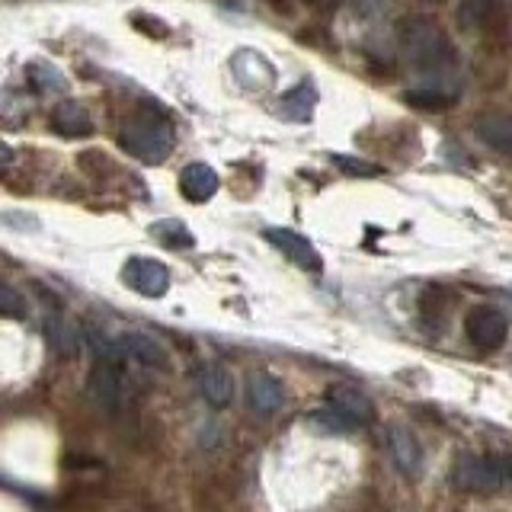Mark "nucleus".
I'll list each match as a JSON object with an SVG mask.
<instances>
[{
    "instance_id": "nucleus-1",
    "label": "nucleus",
    "mask_w": 512,
    "mask_h": 512,
    "mask_svg": "<svg viewBox=\"0 0 512 512\" xmlns=\"http://www.w3.org/2000/svg\"><path fill=\"white\" fill-rule=\"evenodd\" d=\"M122 148L138 157L141 164H164L173 154V128L157 116H141L125 125Z\"/></svg>"
},
{
    "instance_id": "nucleus-2",
    "label": "nucleus",
    "mask_w": 512,
    "mask_h": 512,
    "mask_svg": "<svg viewBox=\"0 0 512 512\" xmlns=\"http://www.w3.org/2000/svg\"><path fill=\"white\" fill-rule=\"evenodd\" d=\"M400 45H404V52L413 58V64H420V68H442V64L455 58L445 32L432 20H426V16H416V20L404 23V29H400Z\"/></svg>"
},
{
    "instance_id": "nucleus-3",
    "label": "nucleus",
    "mask_w": 512,
    "mask_h": 512,
    "mask_svg": "<svg viewBox=\"0 0 512 512\" xmlns=\"http://www.w3.org/2000/svg\"><path fill=\"white\" fill-rule=\"evenodd\" d=\"M455 487L468 493H496L509 487L503 458H484V455H464L455 464Z\"/></svg>"
},
{
    "instance_id": "nucleus-4",
    "label": "nucleus",
    "mask_w": 512,
    "mask_h": 512,
    "mask_svg": "<svg viewBox=\"0 0 512 512\" xmlns=\"http://www.w3.org/2000/svg\"><path fill=\"white\" fill-rule=\"evenodd\" d=\"M122 282L141 298H164L170 292V269L151 256H132L122 266Z\"/></svg>"
},
{
    "instance_id": "nucleus-5",
    "label": "nucleus",
    "mask_w": 512,
    "mask_h": 512,
    "mask_svg": "<svg viewBox=\"0 0 512 512\" xmlns=\"http://www.w3.org/2000/svg\"><path fill=\"white\" fill-rule=\"evenodd\" d=\"M464 333L477 349H500L509 336V320L496 308H474L464 320Z\"/></svg>"
},
{
    "instance_id": "nucleus-6",
    "label": "nucleus",
    "mask_w": 512,
    "mask_h": 512,
    "mask_svg": "<svg viewBox=\"0 0 512 512\" xmlns=\"http://www.w3.org/2000/svg\"><path fill=\"white\" fill-rule=\"evenodd\" d=\"M119 346L125 352V359H132L144 368H157V372H167L170 368V352L167 346L157 340V336L144 333V330H128L119 336Z\"/></svg>"
},
{
    "instance_id": "nucleus-7",
    "label": "nucleus",
    "mask_w": 512,
    "mask_h": 512,
    "mask_svg": "<svg viewBox=\"0 0 512 512\" xmlns=\"http://www.w3.org/2000/svg\"><path fill=\"white\" fill-rule=\"evenodd\" d=\"M388 445H391L397 471L404 477H420L423 448H420V439H416V432L410 426H404V423H391L388 426Z\"/></svg>"
},
{
    "instance_id": "nucleus-8",
    "label": "nucleus",
    "mask_w": 512,
    "mask_h": 512,
    "mask_svg": "<svg viewBox=\"0 0 512 512\" xmlns=\"http://www.w3.org/2000/svg\"><path fill=\"white\" fill-rule=\"evenodd\" d=\"M87 391L106 413H119L122 410L125 384H122V372L116 365H103V362L96 365L90 372V378H87Z\"/></svg>"
},
{
    "instance_id": "nucleus-9",
    "label": "nucleus",
    "mask_w": 512,
    "mask_h": 512,
    "mask_svg": "<svg viewBox=\"0 0 512 512\" xmlns=\"http://www.w3.org/2000/svg\"><path fill=\"white\" fill-rule=\"evenodd\" d=\"M263 237L276 247L282 256H288L295 266L301 269H320V253L314 250V244L308 237H301L298 231H288V228H266Z\"/></svg>"
},
{
    "instance_id": "nucleus-10",
    "label": "nucleus",
    "mask_w": 512,
    "mask_h": 512,
    "mask_svg": "<svg viewBox=\"0 0 512 512\" xmlns=\"http://www.w3.org/2000/svg\"><path fill=\"white\" fill-rule=\"evenodd\" d=\"M196 384H199V394L208 407H228L231 400H234V378L228 368H221V365H205L199 368V375H196Z\"/></svg>"
},
{
    "instance_id": "nucleus-11",
    "label": "nucleus",
    "mask_w": 512,
    "mask_h": 512,
    "mask_svg": "<svg viewBox=\"0 0 512 512\" xmlns=\"http://www.w3.org/2000/svg\"><path fill=\"white\" fill-rule=\"evenodd\" d=\"M282 400H285V388H282V381L276 375H269V372H253L247 378V404L256 410V413H276L282 407Z\"/></svg>"
},
{
    "instance_id": "nucleus-12",
    "label": "nucleus",
    "mask_w": 512,
    "mask_h": 512,
    "mask_svg": "<svg viewBox=\"0 0 512 512\" xmlns=\"http://www.w3.org/2000/svg\"><path fill=\"white\" fill-rule=\"evenodd\" d=\"M314 109H317V87L311 80H301L292 90H285L279 100V116L288 122H311Z\"/></svg>"
},
{
    "instance_id": "nucleus-13",
    "label": "nucleus",
    "mask_w": 512,
    "mask_h": 512,
    "mask_svg": "<svg viewBox=\"0 0 512 512\" xmlns=\"http://www.w3.org/2000/svg\"><path fill=\"white\" fill-rule=\"evenodd\" d=\"M52 128L64 138H87L93 135V119L90 112L74 103V100H61L55 109H52Z\"/></svg>"
},
{
    "instance_id": "nucleus-14",
    "label": "nucleus",
    "mask_w": 512,
    "mask_h": 512,
    "mask_svg": "<svg viewBox=\"0 0 512 512\" xmlns=\"http://www.w3.org/2000/svg\"><path fill=\"white\" fill-rule=\"evenodd\" d=\"M180 192H183V199L202 205L218 192V173L208 164H189L180 173Z\"/></svg>"
},
{
    "instance_id": "nucleus-15",
    "label": "nucleus",
    "mask_w": 512,
    "mask_h": 512,
    "mask_svg": "<svg viewBox=\"0 0 512 512\" xmlns=\"http://www.w3.org/2000/svg\"><path fill=\"white\" fill-rule=\"evenodd\" d=\"M231 64H234V74L240 77V84H244V87H266V84L276 80L272 64L263 55L250 52V48H240Z\"/></svg>"
},
{
    "instance_id": "nucleus-16",
    "label": "nucleus",
    "mask_w": 512,
    "mask_h": 512,
    "mask_svg": "<svg viewBox=\"0 0 512 512\" xmlns=\"http://www.w3.org/2000/svg\"><path fill=\"white\" fill-rule=\"evenodd\" d=\"M474 132L487 148L512 157V116H503V112H496V116H480Z\"/></svg>"
},
{
    "instance_id": "nucleus-17",
    "label": "nucleus",
    "mask_w": 512,
    "mask_h": 512,
    "mask_svg": "<svg viewBox=\"0 0 512 512\" xmlns=\"http://www.w3.org/2000/svg\"><path fill=\"white\" fill-rule=\"evenodd\" d=\"M45 333H48V346H52L61 359H74L80 352V333L71 320H64L61 314H48Z\"/></svg>"
},
{
    "instance_id": "nucleus-18",
    "label": "nucleus",
    "mask_w": 512,
    "mask_h": 512,
    "mask_svg": "<svg viewBox=\"0 0 512 512\" xmlns=\"http://www.w3.org/2000/svg\"><path fill=\"white\" fill-rule=\"evenodd\" d=\"M330 404L349 413L359 426L365 420H372V404H368V397L356 388H349V384H336V388H330Z\"/></svg>"
},
{
    "instance_id": "nucleus-19",
    "label": "nucleus",
    "mask_w": 512,
    "mask_h": 512,
    "mask_svg": "<svg viewBox=\"0 0 512 512\" xmlns=\"http://www.w3.org/2000/svg\"><path fill=\"white\" fill-rule=\"evenodd\" d=\"M84 340H87V346L93 349V356L100 359L103 365H116V368H122V362H125V352H122V346H119V336H109V333H103L100 327H87L84 330Z\"/></svg>"
},
{
    "instance_id": "nucleus-20",
    "label": "nucleus",
    "mask_w": 512,
    "mask_h": 512,
    "mask_svg": "<svg viewBox=\"0 0 512 512\" xmlns=\"http://www.w3.org/2000/svg\"><path fill=\"white\" fill-rule=\"evenodd\" d=\"M151 237L157 240V244L170 247V250H189L192 244H196V237H192V231L186 228L183 221H176V218L154 221V224H151Z\"/></svg>"
},
{
    "instance_id": "nucleus-21",
    "label": "nucleus",
    "mask_w": 512,
    "mask_h": 512,
    "mask_svg": "<svg viewBox=\"0 0 512 512\" xmlns=\"http://www.w3.org/2000/svg\"><path fill=\"white\" fill-rule=\"evenodd\" d=\"M26 74H29L32 87H36L39 93H64V90H68V80H64V74L58 68H52V64H45V61H29Z\"/></svg>"
},
{
    "instance_id": "nucleus-22",
    "label": "nucleus",
    "mask_w": 512,
    "mask_h": 512,
    "mask_svg": "<svg viewBox=\"0 0 512 512\" xmlns=\"http://www.w3.org/2000/svg\"><path fill=\"white\" fill-rule=\"evenodd\" d=\"M404 100L416 109H429V112H436V109H445V106H452L455 103V93H448L442 87H416V90H407L404 93Z\"/></svg>"
},
{
    "instance_id": "nucleus-23",
    "label": "nucleus",
    "mask_w": 512,
    "mask_h": 512,
    "mask_svg": "<svg viewBox=\"0 0 512 512\" xmlns=\"http://www.w3.org/2000/svg\"><path fill=\"white\" fill-rule=\"evenodd\" d=\"M311 423H317L320 429H327V432H343V436H346V432H356L359 429V423L352 420L349 413H343L340 407H333V404L314 410L311 413Z\"/></svg>"
},
{
    "instance_id": "nucleus-24",
    "label": "nucleus",
    "mask_w": 512,
    "mask_h": 512,
    "mask_svg": "<svg viewBox=\"0 0 512 512\" xmlns=\"http://www.w3.org/2000/svg\"><path fill=\"white\" fill-rule=\"evenodd\" d=\"M29 314V304L26 298L16 292L13 285L0 282V317H13V320H23Z\"/></svg>"
},
{
    "instance_id": "nucleus-25",
    "label": "nucleus",
    "mask_w": 512,
    "mask_h": 512,
    "mask_svg": "<svg viewBox=\"0 0 512 512\" xmlns=\"http://www.w3.org/2000/svg\"><path fill=\"white\" fill-rule=\"evenodd\" d=\"M330 160H333L336 170H343L349 176H378L381 173V167L368 164V160H362V157H352V154H333Z\"/></svg>"
},
{
    "instance_id": "nucleus-26",
    "label": "nucleus",
    "mask_w": 512,
    "mask_h": 512,
    "mask_svg": "<svg viewBox=\"0 0 512 512\" xmlns=\"http://www.w3.org/2000/svg\"><path fill=\"white\" fill-rule=\"evenodd\" d=\"M0 224H4V228L20 231V234H39L42 231V221L36 215H29V212H4V215H0Z\"/></svg>"
},
{
    "instance_id": "nucleus-27",
    "label": "nucleus",
    "mask_w": 512,
    "mask_h": 512,
    "mask_svg": "<svg viewBox=\"0 0 512 512\" xmlns=\"http://www.w3.org/2000/svg\"><path fill=\"white\" fill-rule=\"evenodd\" d=\"M484 13H487V0H464L461 10H458V20L464 26H477L480 20H484Z\"/></svg>"
},
{
    "instance_id": "nucleus-28",
    "label": "nucleus",
    "mask_w": 512,
    "mask_h": 512,
    "mask_svg": "<svg viewBox=\"0 0 512 512\" xmlns=\"http://www.w3.org/2000/svg\"><path fill=\"white\" fill-rule=\"evenodd\" d=\"M388 4H391V0H362V10L365 13H381Z\"/></svg>"
},
{
    "instance_id": "nucleus-29",
    "label": "nucleus",
    "mask_w": 512,
    "mask_h": 512,
    "mask_svg": "<svg viewBox=\"0 0 512 512\" xmlns=\"http://www.w3.org/2000/svg\"><path fill=\"white\" fill-rule=\"evenodd\" d=\"M10 160H13V148H10V144L0 141V164H10Z\"/></svg>"
},
{
    "instance_id": "nucleus-30",
    "label": "nucleus",
    "mask_w": 512,
    "mask_h": 512,
    "mask_svg": "<svg viewBox=\"0 0 512 512\" xmlns=\"http://www.w3.org/2000/svg\"><path fill=\"white\" fill-rule=\"evenodd\" d=\"M308 4H327V0H308Z\"/></svg>"
},
{
    "instance_id": "nucleus-31",
    "label": "nucleus",
    "mask_w": 512,
    "mask_h": 512,
    "mask_svg": "<svg viewBox=\"0 0 512 512\" xmlns=\"http://www.w3.org/2000/svg\"><path fill=\"white\" fill-rule=\"evenodd\" d=\"M506 295H509V298H512V288H509V292H506Z\"/></svg>"
}]
</instances>
